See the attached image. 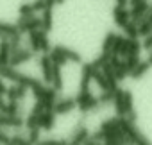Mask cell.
I'll list each match as a JSON object with an SVG mask.
<instances>
[{"label":"cell","instance_id":"41","mask_svg":"<svg viewBox=\"0 0 152 145\" xmlns=\"http://www.w3.org/2000/svg\"><path fill=\"white\" fill-rule=\"evenodd\" d=\"M129 4V0H116V6H122V7H125Z\"/></svg>","mask_w":152,"mask_h":145},{"label":"cell","instance_id":"2","mask_svg":"<svg viewBox=\"0 0 152 145\" xmlns=\"http://www.w3.org/2000/svg\"><path fill=\"white\" fill-rule=\"evenodd\" d=\"M75 102H77V106H79V109H81L83 113H88V111L97 109V108L100 106V104H99V99L93 97V95L90 93V90H88V92H81V93L77 95V99H75Z\"/></svg>","mask_w":152,"mask_h":145},{"label":"cell","instance_id":"24","mask_svg":"<svg viewBox=\"0 0 152 145\" xmlns=\"http://www.w3.org/2000/svg\"><path fill=\"white\" fill-rule=\"evenodd\" d=\"M59 47H61V50H63V54L66 56V59H68V61L81 63V54H79V52H75V50H70V48H66V47H63V45H59Z\"/></svg>","mask_w":152,"mask_h":145},{"label":"cell","instance_id":"45","mask_svg":"<svg viewBox=\"0 0 152 145\" xmlns=\"http://www.w3.org/2000/svg\"><path fill=\"white\" fill-rule=\"evenodd\" d=\"M2 66H4V64H2V61H0V68H2Z\"/></svg>","mask_w":152,"mask_h":145},{"label":"cell","instance_id":"13","mask_svg":"<svg viewBox=\"0 0 152 145\" xmlns=\"http://www.w3.org/2000/svg\"><path fill=\"white\" fill-rule=\"evenodd\" d=\"M113 106H115V111L118 116H124L125 115V106H124V90H115L113 93Z\"/></svg>","mask_w":152,"mask_h":145},{"label":"cell","instance_id":"3","mask_svg":"<svg viewBox=\"0 0 152 145\" xmlns=\"http://www.w3.org/2000/svg\"><path fill=\"white\" fill-rule=\"evenodd\" d=\"M34 56V52L29 48V47H18V48H15V50H11V56H9V64L11 66H20V64H23V63H27L31 57Z\"/></svg>","mask_w":152,"mask_h":145},{"label":"cell","instance_id":"12","mask_svg":"<svg viewBox=\"0 0 152 145\" xmlns=\"http://www.w3.org/2000/svg\"><path fill=\"white\" fill-rule=\"evenodd\" d=\"M113 15H115V23H116L118 27H124V25L131 20L129 9H125V7H122V6H116L115 11H113Z\"/></svg>","mask_w":152,"mask_h":145},{"label":"cell","instance_id":"42","mask_svg":"<svg viewBox=\"0 0 152 145\" xmlns=\"http://www.w3.org/2000/svg\"><path fill=\"white\" fill-rule=\"evenodd\" d=\"M140 2H143V0H129V6H134V4H140Z\"/></svg>","mask_w":152,"mask_h":145},{"label":"cell","instance_id":"20","mask_svg":"<svg viewBox=\"0 0 152 145\" xmlns=\"http://www.w3.org/2000/svg\"><path fill=\"white\" fill-rule=\"evenodd\" d=\"M93 81L99 84V88H100V90H109L107 79H106V75L102 74L100 70H95V72H93Z\"/></svg>","mask_w":152,"mask_h":145},{"label":"cell","instance_id":"34","mask_svg":"<svg viewBox=\"0 0 152 145\" xmlns=\"http://www.w3.org/2000/svg\"><path fill=\"white\" fill-rule=\"evenodd\" d=\"M50 48H52V47H50V41H48V38L45 36V38L39 41V52H43V54H48V52H50Z\"/></svg>","mask_w":152,"mask_h":145},{"label":"cell","instance_id":"18","mask_svg":"<svg viewBox=\"0 0 152 145\" xmlns=\"http://www.w3.org/2000/svg\"><path fill=\"white\" fill-rule=\"evenodd\" d=\"M90 136V133H88V127H84L83 124L79 125V129L75 131V134L72 136V143H84V140Z\"/></svg>","mask_w":152,"mask_h":145},{"label":"cell","instance_id":"19","mask_svg":"<svg viewBox=\"0 0 152 145\" xmlns=\"http://www.w3.org/2000/svg\"><path fill=\"white\" fill-rule=\"evenodd\" d=\"M152 32V22L148 18H143L140 23H138V36H147Z\"/></svg>","mask_w":152,"mask_h":145},{"label":"cell","instance_id":"7","mask_svg":"<svg viewBox=\"0 0 152 145\" xmlns=\"http://www.w3.org/2000/svg\"><path fill=\"white\" fill-rule=\"evenodd\" d=\"M0 125L2 127H16L20 129L22 125H25V120L20 115H0Z\"/></svg>","mask_w":152,"mask_h":145},{"label":"cell","instance_id":"5","mask_svg":"<svg viewBox=\"0 0 152 145\" xmlns=\"http://www.w3.org/2000/svg\"><path fill=\"white\" fill-rule=\"evenodd\" d=\"M39 68L43 72V81L47 84H50L52 83V68H54V63H52V59H50L48 54H43L39 57Z\"/></svg>","mask_w":152,"mask_h":145},{"label":"cell","instance_id":"37","mask_svg":"<svg viewBox=\"0 0 152 145\" xmlns=\"http://www.w3.org/2000/svg\"><path fill=\"white\" fill-rule=\"evenodd\" d=\"M32 9H34V13L43 11L45 9V0H36V2H32Z\"/></svg>","mask_w":152,"mask_h":145},{"label":"cell","instance_id":"33","mask_svg":"<svg viewBox=\"0 0 152 145\" xmlns=\"http://www.w3.org/2000/svg\"><path fill=\"white\" fill-rule=\"evenodd\" d=\"M25 125H27V129H32V127H38V115H34V113H31V115L27 116V120H25Z\"/></svg>","mask_w":152,"mask_h":145},{"label":"cell","instance_id":"4","mask_svg":"<svg viewBox=\"0 0 152 145\" xmlns=\"http://www.w3.org/2000/svg\"><path fill=\"white\" fill-rule=\"evenodd\" d=\"M54 124H56V113H54V111L45 109V111H41V113L38 115V127H39V129L48 131V129L54 127Z\"/></svg>","mask_w":152,"mask_h":145},{"label":"cell","instance_id":"11","mask_svg":"<svg viewBox=\"0 0 152 145\" xmlns=\"http://www.w3.org/2000/svg\"><path fill=\"white\" fill-rule=\"evenodd\" d=\"M0 75H2L6 81H11V83H18L20 77H22V72H18L15 66L11 64H4L2 68H0Z\"/></svg>","mask_w":152,"mask_h":145},{"label":"cell","instance_id":"43","mask_svg":"<svg viewBox=\"0 0 152 145\" xmlns=\"http://www.w3.org/2000/svg\"><path fill=\"white\" fill-rule=\"evenodd\" d=\"M147 18H148L150 22H152V11H148V15H147Z\"/></svg>","mask_w":152,"mask_h":145},{"label":"cell","instance_id":"32","mask_svg":"<svg viewBox=\"0 0 152 145\" xmlns=\"http://www.w3.org/2000/svg\"><path fill=\"white\" fill-rule=\"evenodd\" d=\"M18 13H20V15H23V16H31V15H36V13H34V9H32V4H23V6H20Z\"/></svg>","mask_w":152,"mask_h":145},{"label":"cell","instance_id":"21","mask_svg":"<svg viewBox=\"0 0 152 145\" xmlns=\"http://www.w3.org/2000/svg\"><path fill=\"white\" fill-rule=\"evenodd\" d=\"M140 63V56H136V54H127L125 56V59H124V64H125V70H127V74Z\"/></svg>","mask_w":152,"mask_h":145},{"label":"cell","instance_id":"39","mask_svg":"<svg viewBox=\"0 0 152 145\" xmlns=\"http://www.w3.org/2000/svg\"><path fill=\"white\" fill-rule=\"evenodd\" d=\"M9 138L11 136H7L4 131H0V143H9Z\"/></svg>","mask_w":152,"mask_h":145},{"label":"cell","instance_id":"6","mask_svg":"<svg viewBox=\"0 0 152 145\" xmlns=\"http://www.w3.org/2000/svg\"><path fill=\"white\" fill-rule=\"evenodd\" d=\"M97 68L93 66V63H88V64H83V77H81V92H88L90 88V83L93 81V72Z\"/></svg>","mask_w":152,"mask_h":145},{"label":"cell","instance_id":"44","mask_svg":"<svg viewBox=\"0 0 152 145\" xmlns=\"http://www.w3.org/2000/svg\"><path fill=\"white\" fill-rule=\"evenodd\" d=\"M64 2V0H56V4H63Z\"/></svg>","mask_w":152,"mask_h":145},{"label":"cell","instance_id":"10","mask_svg":"<svg viewBox=\"0 0 152 145\" xmlns=\"http://www.w3.org/2000/svg\"><path fill=\"white\" fill-rule=\"evenodd\" d=\"M127 48H129V38L116 36V38H115V41H113V47H111V54L125 56V54H127Z\"/></svg>","mask_w":152,"mask_h":145},{"label":"cell","instance_id":"14","mask_svg":"<svg viewBox=\"0 0 152 145\" xmlns=\"http://www.w3.org/2000/svg\"><path fill=\"white\" fill-rule=\"evenodd\" d=\"M148 68H150V63H148V61H140V63L129 72V74H131L132 79H141L147 72H148Z\"/></svg>","mask_w":152,"mask_h":145},{"label":"cell","instance_id":"25","mask_svg":"<svg viewBox=\"0 0 152 145\" xmlns=\"http://www.w3.org/2000/svg\"><path fill=\"white\" fill-rule=\"evenodd\" d=\"M109 57H111V52H104V50H102V54L93 61V66H95L97 70H100L106 63H109Z\"/></svg>","mask_w":152,"mask_h":145},{"label":"cell","instance_id":"15","mask_svg":"<svg viewBox=\"0 0 152 145\" xmlns=\"http://www.w3.org/2000/svg\"><path fill=\"white\" fill-rule=\"evenodd\" d=\"M18 27L16 23H7V22H0V40H7L9 36L16 34Z\"/></svg>","mask_w":152,"mask_h":145},{"label":"cell","instance_id":"36","mask_svg":"<svg viewBox=\"0 0 152 145\" xmlns=\"http://www.w3.org/2000/svg\"><path fill=\"white\" fill-rule=\"evenodd\" d=\"M41 111H45V102H43L41 99H38V102L34 104V108H32V111H31V113H34V115H39Z\"/></svg>","mask_w":152,"mask_h":145},{"label":"cell","instance_id":"8","mask_svg":"<svg viewBox=\"0 0 152 145\" xmlns=\"http://www.w3.org/2000/svg\"><path fill=\"white\" fill-rule=\"evenodd\" d=\"M27 86H23V84H16L15 83V86H7V93H6V97H7V100H22L25 95H27Z\"/></svg>","mask_w":152,"mask_h":145},{"label":"cell","instance_id":"9","mask_svg":"<svg viewBox=\"0 0 152 145\" xmlns=\"http://www.w3.org/2000/svg\"><path fill=\"white\" fill-rule=\"evenodd\" d=\"M75 106H77V102H75L73 99H63V100H59V102L54 104L52 111H54L56 115H66V113H70Z\"/></svg>","mask_w":152,"mask_h":145},{"label":"cell","instance_id":"26","mask_svg":"<svg viewBox=\"0 0 152 145\" xmlns=\"http://www.w3.org/2000/svg\"><path fill=\"white\" fill-rule=\"evenodd\" d=\"M113 93H115V90H102V93L97 97V99H99V104L106 106V104L113 102Z\"/></svg>","mask_w":152,"mask_h":145},{"label":"cell","instance_id":"17","mask_svg":"<svg viewBox=\"0 0 152 145\" xmlns=\"http://www.w3.org/2000/svg\"><path fill=\"white\" fill-rule=\"evenodd\" d=\"M43 13V16H41V29L45 31V32H48L50 29H52V23H54V18H52V9H43L41 11Z\"/></svg>","mask_w":152,"mask_h":145},{"label":"cell","instance_id":"31","mask_svg":"<svg viewBox=\"0 0 152 145\" xmlns=\"http://www.w3.org/2000/svg\"><path fill=\"white\" fill-rule=\"evenodd\" d=\"M124 106H125V113L129 109H132V93L131 92H124ZM125 116V115H124Z\"/></svg>","mask_w":152,"mask_h":145},{"label":"cell","instance_id":"22","mask_svg":"<svg viewBox=\"0 0 152 145\" xmlns=\"http://www.w3.org/2000/svg\"><path fill=\"white\" fill-rule=\"evenodd\" d=\"M122 29H124V32H125V38H138V25H136L134 22L129 20Z\"/></svg>","mask_w":152,"mask_h":145},{"label":"cell","instance_id":"29","mask_svg":"<svg viewBox=\"0 0 152 145\" xmlns=\"http://www.w3.org/2000/svg\"><path fill=\"white\" fill-rule=\"evenodd\" d=\"M116 127H118V116H113V118L102 122L100 131H109V129H116Z\"/></svg>","mask_w":152,"mask_h":145},{"label":"cell","instance_id":"23","mask_svg":"<svg viewBox=\"0 0 152 145\" xmlns=\"http://www.w3.org/2000/svg\"><path fill=\"white\" fill-rule=\"evenodd\" d=\"M141 52V43L138 41V38H129V48H127V54H136L140 56ZM125 54V56H127Z\"/></svg>","mask_w":152,"mask_h":145},{"label":"cell","instance_id":"27","mask_svg":"<svg viewBox=\"0 0 152 145\" xmlns=\"http://www.w3.org/2000/svg\"><path fill=\"white\" fill-rule=\"evenodd\" d=\"M27 140H29V143H38V141L41 140V129H39V127H32V129H29V136H27Z\"/></svg>","mask_w":152,"mask_h":145},{"label":"cell","instance_id":"1","mask_svg":"<svg viewBox=\"0 0 152 145\" xmlns=\"http://www.w3.org/2000/svg\"><path fill=\"white\" fill-rule=\"evenodd\" d=\"M118 127L125 134L127 141H132V143H148V140L136 129L134 122H129L125 116H118Z\"/></svg>","mask_w":152,"mask_h":145},{"label":"cell","instance_id":"30","mask_svg":"<svg viewBox=\"0 0 152 145\" xmlns=\"http://www.w3.org/2000/svg\"><path fill=\"white\" fill-rule=\"evenodd\" d=\"M9 143H13V145H27L29 140L25 136H22V134H15V136L9 138Z\"/></svg>","mask_w":152,"mask_h":145},{"label":"cell","instance_id":"16","mask_svg":"<svg viewBox=\"0 0 152 145\" xmlns=\"http://www.w3.org/2000/svg\"><path fill=\"white\" fill-rule=\"evenodd\" d=\"M48 56H50L52 63H54V64H59V66H63V64L68 61V59H66V56L63 54V50H61V47H59V45H57V47H54V48H50Z\"/></svg>","mask_w":152,"mask_h":145},{"label":"cell","instance_id":"38","mask_svg":"<svg viewBox=\"0 0 152 145\" xmlns=\"http://www.w3.org/2000/svg\"><path fill=\"white\" fill-rule=\"evenodd\" d=\"M7 93V84H6V79L0 75V95H6Z\"/></svg>","mask_w":152,"mask_h":145},{"label":"cell","instance_id":"40","mask_svg":"<svg viewBox=\"0 0 152 145\" xmlns=\"http://www.w3.org/2000/svg\"><path fill=\"white\" fill-rule=\"evenodd\" d=\"M2 97H4V95H0V113H6V109H7V104L2 100Z\"/></svg>","mask_w":152,"mask_h":145},{"label":"cell","instance_id":"28","mask_svg":"<svg viewBox=\"0 0 152 145\" xmlns=\"http://www.w3.org/2000/svg\"><path fill=\"white\" fill-rule=\"evenodd\" d=\"M115 38H116L115 32H107V36H106V40H104V43H102V50H104V52H111V47H113Z\"/></svg>","mask_w":152,"mask_h":145},{"label":"cell","instance_id":"35","mask_svg":"<svg viewBox=\"0 0 152 145\" xmlns=\"http://www.w3.org/2000/svg\"><path fill=\"white\" fill-rule=\"evenodd\" d=\"M145 40H143V43H141V48H145V50H152V32L150 34H147V36H143Z\"/></svg>","mask_w":152,"mask_h":145}]
</instances>
